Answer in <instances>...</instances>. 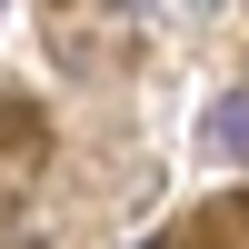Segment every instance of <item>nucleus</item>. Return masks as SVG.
<instances>
[{
    "instance_id": "nucleus-1",
    "label": "nucleus",
    "mask_w": 249,
    "mask_h": 249,
    "mask_svg": "<svg viewBox=\"0 0 249 249\" xmlns=\"http://www.w3.org/2000/svg\"><path fill=\"white\" fill-rule=\"evenodd\" d=\"M199 140H210V160H239V170H249V90H230V100H219Z\"/></svg>"
}]
</instances>
